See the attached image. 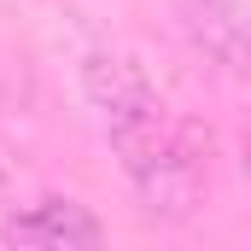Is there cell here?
I'll use <instances>...</instances> for the list:
<instances>
[{"mask_svg": "<svg viewBox=\"0 0 251 251\" xmlns=\"http://www.w3.org/2000/svg\"><path fill=\"white\" fill-rule=\"evenodd\" d=\"M105 123V140L111 152L123 158V176L134 181L140 204L164 222H181L193 216V204L204 199V152L193 146V134L176 117L170 105L158 100V88L146 100H134L123 111L100 117Z\"/></svg>", "mask_w": 251, "mask_h": 251, "instance_id": "1", "label": "cell"}, {"mask_svg": "<svg viewBox=\"0 0 251 251\" xmlns=\"http://www.w3.org/2000/svg\"><path fill=\"white\" fill-rule=\"evenodd\" d=\"M12 251H105V228L82 199H35L29 210L6 216Z\"/></svg>", "mask_w": 251, "mask_h": 251, "instance_id": "2", "label": "cell"}, {"mask_svg": "<svg viewBox=\"0 0 251 251\" xmlns=\"http://www.w3.org/2000/svg\"><path fill=\"white\" fill-rule=\"evenodd\" d=\"M187 35L222 64V70H246V18L240 0H187Z\"/></svg>", "mask_w": 251, "mask_h": 251, "instance_id": "3", "label": "cell"}]
</instances>
